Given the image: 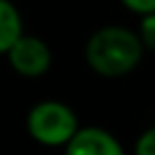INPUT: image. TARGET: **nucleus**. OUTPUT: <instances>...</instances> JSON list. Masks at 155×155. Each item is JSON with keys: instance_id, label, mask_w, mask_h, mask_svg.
Returning a JSON list of instances; mask_svg holds the SVG:
<instances>
[{"instance_id": "nucleus-1", "label": "nucleus", "mask_w": 155, "mask_h": 155, "mask_svg": "<svg viewBox=\"0 0 155 155\" xmlns=\"http://www.w3.org/2000/svg\"><path fill=\"white\" fill-rule=\"evenodd\" d=\"M144 52L140 34L124 25H104L85 41L88 68L106 79H119L137 70Z\"/></svg>"}, {"instance_id": "nucleus-2", "label": "nucleus", "mask_w": 155, "mask_h": 155, "mask_svg": "<svg viewBox=\"0 0 155 155\" xmlns=\"http://www.w3.org/2000/svg\"><path fill=\"white\" fill-rule=\"evenodd\" d=\"M25 126L31 140L47 148H65L68 142L81 128L77 113L68 104L56 99H43L34 104L27 113Z\"/></svg>"}, {"instance_id": "nucleus-3", "label": "nucleus", "mask_w": 155, "mask_h": 155, "mask_svg": "<svg viewBox=\"0 0 155 155\" xmlns=\"http://www.w3.org/2000/svg\"><path fill=\"white\" fill-rule=\"evenodd\" d=\"M7 61L12 70L20 77L38 79L50 72L52 68V50L43 38L31 34H23L7 52Z\"/></svg>"}, {"instance_id": "nucleus-4", "label": "nucleus", "mask_w": 155, "mask_h": 155, "mask_svg": "<svg viewBox=\"0 0 155 155\" xmlns=\"http://www.w3.org/2000/svg\"><path fill=\"white\" fill-rule=\"evenodd\" d=\"M65 155H126V151L110 130L101 126H85L79 128L68 142Z\"/></svg>"}, {"instance_id": "nucleus-5", "label": "nucleus", "mask_w": 155, "mask_h": 155, "mask_svg": "<svg viewBox=\"0 0 155 155\" xmlns=\"http://www.w3.org/2000/svg\"><path fill=\"white\" fill-rule=\"evenodd\" d=\"M23 34H25V23L18 7L12 0H0V56L7 54Z\"/></svg>"}, {"instance_id": "nucleus-6", "label": "nucleus", "mask_w": 155, "mask_h": 155, "mask_svg": "<svg viewBox=\"0 0 155 155\" xmlns=\"http://www.w3.org/2000/svg\"><path fill=\"white\" fill-rule=\"evenodd\" d=\"M137 34L142 38V45L146 52H155V12L140 16V27H137Z\"/></svg>"}, {"instance_id": "nucleus-7", "label": "nucleus", "mask_w": 155, "mask_h": 155, "mask_svg": "<svg viewBox=\"0 0 155 155\" xmlns=\"http://www.w3.org/2000/svg\"><path fill=\"white\" fill-rule=\"evenodd\" d=\"M135 155H155V126L146 128L140 137L135 140Z\"/></svg>"}, {"instance_id": "nucleus-8", "label": "nucleus", "mask_w": 155, "mask_h": 155, "mask_svg": "<svg viewBox=\"0 0 155 155\" xmlns=\"http://www.w3.org/2000/svg\"><path fill=\"white\" fill-rule=\"evenodd\" d=\"M128 12L137 14V16H146L155 12V0H119Z\"/></svg>"}]
</instances>
